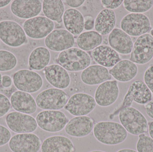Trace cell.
<instances>
[{
  "label": "cell",
  "mask_w": 153,
  "mask_h": 152,
  "mask_svg": "<svg viewBox=\"0 0 153 152\" xmlns=\"http://www.w3.org/2000/svg\"><path fill=\"white\" fill-rule=\"evenodd\" d=\"M94 137L98 142L108 145H116L126 139L128 132L123 126L114 121L98 122L93 127Z\"/></svg>",
  "instance_id": "cell-1"
},
{
  "label": "cell",
  "mask_w": 153,
  "mask_h": 152,
  "mask_svg": "<svg viewBox=\"0 0 153 152\" xmlns=\"http://www.w3.org/2000/svg\"><path fill=\"white\" fill-rule=\"evenodd\" d=\"M59 65L70 72H78L90 66L91 60L85 51L72 47L61 52L56 59Z\"/></svg>",
  "instance_id": "cell-2"
},
{
  "label": "cell",
  "mask_w": 153,
  "mask_h": 152,
  "mask_svg": "<svg viewBox=\"0 0 153 152\" xmlns=\"http://www.w3.org/2000/svg\"><path fill=\"white\" fill-rule=\"evenodd\" d=\"M120 124L128 133L135 136L145 134L148 131V122L144 115L132 107L122 109L119 113Z\"/></svg>",
  "instance_id": "cell-3"
},
{
  "label": "cell",
  "mask_w": 153,
  "mask_h": 152,
  "mask_svg": "<svg viewBox=\"0 0 153 152\" xmlns=\"http://www.w3.org/2000/svg\"><path fill=\"white\" fill-rule=\"evenodd\" d=\"M69 96L62 89L50 88L39 93L36 98L37 106L44 110H60L65 108Z\"/></svg>",
  "instance_id": "cell-4"
},
{
  "label": "cell",
  "mask_w": 153,
  "mask_h": 152,
  "mask_svg": "<svg viewBox=\"0 0 153 152\" xmlns=\"http://www.w3.org/2000/svg\"><path fill=\"white\" fill-rule=\"evenodd\" d=\"M36 120L41 129L53 133L62 131L69 121L65 114L60 110L42 111L37 115Z\"/></svg>",
  "instance_id": "cell-5"
},
{
  "label": "cell",
  "mask_w": 153,
  "mask_h": 152,
  "mask_svg": "<svg viewBox=\"0 0 153 152\" xmlns=\"http://www.w3.org/2000/svg\"><path fill=\"white\" fill-rule=\"evenodd\" d=\"M0 40L6 45L17 48L27 41V35L23 28L16 21L4 20L0 21Z\"/></svg>",
  "instance_id": "cell-6"
},
{
  "label": "cell",
  "mask_w": 153,
  "mask_h": 152,
  "mask_svg": "<svg viewBox=\"0 0 153 152\" xmlns=\"http://www.w3.org/2000/svg\"><path fill=\"white\" fill-rule=\"evenodd\" d=\"M152 93L145 83L142 80H136L130 85L122 104L114 114H118L122 109L131 107L133 102L145 105L152 101Z\"/></svg>",
  "instance_id": "cell-7"
},
{
  "label": "cell",
  "mask_w": 153,
  "mask_h": 152,
  "mask_svg": "<svg viewBox=\"0 0 153 152\" xmlns=\"http://www.w3.org/2000/svg\"><path fill=\"white\" fill-rule=\"evenodd\" d=\"M13 84L19 91L34 93L39 91L43 85V79L40 75L28 69L18 70L13 76Z\"/></svg>",
  "instance_id": "cell-8"
},
{
  "label": "cell",
  "mask_w": 153,
  "mask_h": 152,
  "mask_svg": "<svg viewBox=\"0 0 153 152\" xmlns=\"http://www.w3.org/2000/svg\"><path fill=\"white\" fill-rule=\"evenodd\" d=\"M120 27L128 35L139 37L147 34L151 29L148 17L143 13H130L123 17Z\"/></svg>",
  "instance_id": "cell-9"
},
{
  "label": "cell",
  "mask_w": 153,
  "mask_h": 152,
  "mask_svg": "<svg viewBox=\"0 0 153 152\" xmlns=\"http://www.w3.org/2000/svg\"><path fill=\"white\" fill-rule=\"evenodd\" d=\"M53 21L45 16H38L26 20L23 28L26 35L34 39H43L46 37L54 29Z\"/></svg>",
  "instance_id": "cell-10"
},
{
  "label": "cell",
  "mask_w": 153,
  "mask_h": 152,
  "mask_svg": "<svg viewBox=\"0 0 153 152\" xmlns=\"http://www.w3.org/2000/svg\"><path fill=\"white\" fill-rule=\"evenodd\" d=\"M95 99L85 93L74 94L69 99L65 109L75 117L86 116L90 114L96 106Z\"/></svg>",
  "instance_id": "cell-11"
},
{
  "label": "cell",
  "mask_w": 153,
  "mask_h": 152,
  "mask_svg": "<svg viewBox=\"0 0 153 152\" xmlns=\"http://www.w3.org/2000/svg\"><path fill=\"white\" fill-rule=\"evenodd\" d=\"M153 58V37L146 34L138 37L134 44L129 60L135 64L143 65Z\"/></svg>",
  "instance_id": "cell-12"
},
{
  "label": "cell",
  "mask_w": 153,
  "mask_h": 152,
  "mask_svg": "<svg viewBox=\"0 0 153 152\" xmlns=\"http://www.w3.org/2000/svg\"><path fill=\"white\" fill-rule=\"evenodd\" d=\"M5 122L11 131L18 134L33 133L38 127L34 117L18 112H12L7 114Z\"/></svg>",
  "instance_id": "cell-13"
},
{
  "label": "cell",
  "mask_w": 153,
  "mask_h": 152,
  "mask_svg": "<svg viewBox=\"0 0 153 152\" xmlns=\"http://www.w3.org/2000/svg\"><path fill=\"white\" fill-rule=\"evenodd\" d=\"M75 38L66 29H54L45 39V43L48 49L53 51L62 52L72 48L75 44Z\"/></svg>",
  "instance_id": "cell-14"
},
{
  "label": "cell",
  "mask_w": 153,
  "mask_h": 152,
  "mask_svg": "<svg viewBox=\"0 0 153 152\" xmlns=\"http://www.w3.org/2000/svg\"><path fill=\"white\" fill-rule=\"evenodd\" d=\"M41 145L40 138L32 133L17 134L9 142V148L13 152H38Z\"/></svg>",
  "instance_id": "cell-15"
},
{
  "label": "cell",
  "mask_w": 153,
  "mask_h": 152,
  "mask_svg": "<svg viewBox=\"0 0 153 152\" xmlns=\"http://www.w3.org/2000/svg\"><path fill=\"white\" fill-rule=\"evenodd\" d=\"M119 88L117 80H108L100 84L94 94L96 104L107 107L114 104L118 98Z\"/></svg>",
  "instance_id": "cell-16"
},
{
  "label": "cell",
  "mask_w": 153,
  "mask_h": 152,
  "mask_svg": "<svg viewBox=\"0 0 153 152\" xmlns=\"http://www.w3.org/2000/svg\"><path fill=\"white\" fill-rule=\"evenodd\" d=\"M12 13L22 19H29L39 15L42 10L39 0H14L10 6Z\"/></svg>",
  "instance_id": "cell-17"
},
{
  "label": "cell",
  "mask_w": 153,
  "mask_h": 152,
  "mask_svg": "<svg viewBox=\"0 0 153 152\" xmlns=\"http://www.w3.org/2000/svg\"><path fill=\"white\" fill-rule=\"evenodd\" d=\"M47 81L55 88L66 89L71 84V77L68 71L59 64L48 66L44 69Z\"/></svg>",
  "instance_id": "cell-18"
},
{
  "label": "cell",
  "mask_w": 153,
  "mask_h": 152,
  "mask_svg": "<svg viewBox=\"0 0 153 152\" xmlns=\"http://www.w3.org/2000/svg\"><path fill=\"white\" fill-rule=\"evenodd\" d=\"M94 121L88 116H78L72 118L65 126V131L70 136L83 137L92 131Z\"/></svg>",
  "instance_id": "cell-19"
},
{
  "label": "cell",
  "mask_w": 153,
  "mask_h": 152,
  "mask_svg": "<svg viewBox=\"0 0 153 152\" xmlns=\"http://www.w3.org/2000/svg\"><path fill=\"white\" fill-rule=\"evenodd\" d=\"M108 42L112 49L124 55L131 54L134 46L131 37L121 29L114 28L109 34Z\"/></svg>",
  "instance_id": "cell-20"
},
{
  "label": "cell",
  "mask_w": 153,
  "mask_h": 152,
  "mask_svg": "<svg viewBox=\"0 0 153 152\" xmlns=\"http://www.w3.org/2000/svg\"><path fill=\"white\" fill-rule=\"evenodd\" d=\"M10 101L13 109L24 114H33L37 109L34 97L30 94L22 91H17L13 93Z\"/></svg>",
  "instance_id": "cell-21"
},
{
  "label": "cell",
  "mask_w": 153,
  "mask_h": 152,
  "mask_svg": "<svg viewBox=\"0 0 153 152\" xmlns=\"http://www.w3.org/2000/svg\"><path fill=\"white\" fill-rule=\"evenodd\" d=\"M111 79L112 76L108 70L99 65L89 66L82 70L81 74V80L87 85L100 84L105 81L111 80Z\"/></svg>",
  "instance_id": "cell-22"
},
{
  "label": "cell",
  "mask_w": 153,
  "mask_h": 152,
  "mask_svg": "<svg viewBox=\"0 0 153 152\" xmlns=\"http://www.w3.org/2000/svg\"><path fill=\"white\" fill-rule=\"evenodd\" d=\"M92 57L96 63L106 68H112L121 60L119 54L111 46H99L91 52Z\"/></svg>",
  "instance_id": "cell-23"
},
{
  "label": "cell",
  "mask_w": 153,
  "mask_h": 152,
  "mask_svg": "<svg viewBox=\"0 0 153 152\" xmlns=\"http://www.w3.org/2000/svg\"><path fill=\"white\" fill-rule=\"evenodd\" d=\"M109 72L117 81L125 83L135 78L138 73V68L129 60H121Z\"/></svg>",
  "instance_id": "cell-24"
},
{
  "label": "cell",
  "mask_w": 153,
  "mask_h": 152,
  "mask_svg": "<svg viewBox=\"0 0 153 152\" xmlns=\"http://www.w3.org/2000/svg\"><path fill=\"white\" fill-rule=\"evenodd\" d=\"M42 152H75L74 145L68 137L53 136L44 140L41 145Z\"/></svg>",
  "instance_id": "cell-25"
},
{
  "label": "cell",
  "mask_w": 153,
  "mask_h": 152,
  "mask_svg": "<svg viewBox=\"0 0 153 152\" xmlns=\"http://www.w3.org/2000/svg\"><path fill=\"white\" fill-rule=\"evenodd\" d=\"M63 21L66 30L73 35H78L84 29V18L81 12L70 8L65 11Z\"/></svg>",
  "instance_id": "cell-26"
},
{
  "label": "cell",
  "mask_w": 153,
  "mask_h": 152,
  "mask_svg": "<svg viewBox=\"0 0 153 152\" xmlns=\"http://www.w3.org/2000/svg\"><path fill=\"white\" fill-rule=\"evenodd\" d=\"M117 19L113 10L104 9L97 15L94 21L95 31L100 35H107L114 29Z\"/></svg>",
  "instance_id": "cell-27"
},
{
  "label": "cell",
  "mask_w": 153,
  "mask_h": 152,
  "mask_svg": "<svg viewBox=\"0 0 153 152\" xmlns=\"http://www.w3.org/2000/svg\"><path fill=\"white\" fill-rule=\"evenodd\" d=\"M50 59L49 50L44 46H39L30 53L28 58L29 66L33 70H42L47 67Z\"/></svg>",
  "instance_id": "cell-28"
},
{
  "label": "cell",
  "mask_w": 153,
  "mask_h": 152,
  "mask_svg": "<svg viewBox=\"0 0 153 152\" xmlns=\"http://www.w3.org/2000/svg\"><path fill=\"white\" fill-rule=\"evenodd\" d=\"M42 11L46 18L52 21L62 23L65 11L63 2L61 0H44Z\"/></svg>",
  "instance_id": "cell-29"
},
{
  "label": "cell",
  "mask_w": 153,
  "mask_h": 152,
  "mask_svg": "<svg viewBox=\"0 0 153 152\" xmlns=\"http://www.w3.org/2000/svg\"><path fill=\"white\" fill-rule=\"evenodd\" d=\"M103 41L101 35L94 30L81 33L76 38V43L79 49L85 51H93L100 45Z\"/></svg>",
  "instance_id": "cell-30"
},
{
  "label": "cell",
  "mask_w": 153,
  "mask_h": 152,
  "mask_svg": "<svg viewBox=\"0 0 153 152\" xmlns=\"http://www.w3.org/2000/svg\"><path fill=\"white\" fill-rule=\"evenodd\" d=\"M125 9L131 13H143L150 10L153 6V0H125Z\"/></svg>",
  "instance_id": "cell-31"
},
{
  "label": "cell",
  "mask_w": 153,
  "mask_h": 152,
  "mask_svg": "<svg viewBox=\"0 0 153 152\" xmlns=\"http://www.w3.org/2000/svg\"><path fill=\"white\" fill-rule=\"evenodd\" d=\"M18 63L13 54L6 50H0V71H10L14 69Z\"/></svg>",
  "instance_id": "cell-32"
},
{
  "label": "cell",
  "mask_w": 153,
  "mask_h": 152,
  "mask_svg": "<svg viewBox=\"0 0 153 152\" xmlns=\"http://www.w3.org/2000/svg\"><path fill=\"white\" fill-rule=\"evenodd\" d=\"M136 149L137 152H153V139L145 134L139 135Z\"/></svg>",
  "instance_id": "cell-33"
},
{
  "label": "cell",
  "mask_w": 153,
  "mask_h": 152,
  "mask_svg": "<svg viewBox=\"0 0 153 152\" xmlns=\"http://www.w3.org/2000/svg\"><path fill=\"white\" fill-rule=\"evenodd\" d=\"M10 101L7 96L0 93V118L5 116L10 109Z\"/></svg>",
  "instance_id": "cell-34"
},
{
  "label": "cell",
  "mask_w": 153,
  "mask_h": 152,
  "mask_svg": "<svg viewBox=\"0 0 153 152\" xmlns=\"http://www.w3.org/2000/svg\"><path fill=\"white\" fill-rule=\"evenodd\" d=\"M144 82L153 94V65L150 66L144 74Z\"/></svg>",
  "instance_id": "cell-35"
},
{
  "label": "cell",
  "mask_w": 153,
  "mask_h": 152,
  "mask_svg": "<svg viewBox=\"0 0 153 152\" xmlns=\"http://www.w3.org/2000/svg\"><path fill=\"white\" fill-rule=\"evenodd\" d=\"M11 138V134L10 130L0 125V147L7 144Z\"/></svg>",
  "instance_id": "cell-36"
},
{
  "label": "cell",
  "mask_w": 153,
  "mask_h": 152,
  "mask_svg": "<svg viewBox=\"0 0 153 152\" xmlns=\"http://www.w3.org/2000/svg\"><path fill=\"white\" fill-rule=\"evenodd\" d=\"M101 4L105 9L113 10L119 8L123 4L124 1H110V0H102Z\"/></svg>",
  "instance_id": "cell-37"
},
{
  "label": "cell",
  "mask_w": 153,
  "mask_h": 152,
  "mask_svg": "<svg viewBox=\"0 0 153 152\" xmlns=\"http://www.w3.org/2000/svg\"><path fill=\"white\" fill-rule=\"evenodd\" d=\"M84 29L91 31L94 27V20L91 15H87L84 17Z\"/></svg>",
  "instance_id": "cell-38"
},
{
  "label": "cell",
  "mask_w": 153,
  "mask_h": 152,
  "mask_svg": "<svg viewBox=\"0 0 153 152\" xmlns=\"http://www.w3.org/2000/svg\"><path fill=\"white\" fill-rule=\"evenodd\" d=\"M65 4L72 8H77L83 4L85 2V0H66L64 1Z\"/></svg>",
  "instance_id": "cell-39"
},
{
  "label": "cell",
  "mask_w": 153,
  "mask_h": 152,
  "mask_svg": "<svg viewBox=\"0 0 153 152\" xmlns=\"http://www.w3.org/2000/svg\"><path fill=\"white\" fill-rule=\"evenodd\" d=\"M12 84V80L10 76L4 75L2 76L1 85L4 88L10 87Z\"/></svg>",
  "instance_id": "cell-40"
},
{
  "label": "cell",
  "mask_w": 153,
  "mask_h": 152,
  "mask_svg": "<svg viewBox=\"0 0 153 152\" xmlns=\"http://www.w3.org/2000/svg\"><path fill=\"white\" fill-rule=\"evenodd\" d=\"M146 112L149 117L153 119V100L144 105Z\"/></svg>",
  "instance_id": "cell-41"
},
{
  "label": "cell",
  "mask_w": 153,
  "mask_h": 152,
  "mask_svg": "<svg viewBox=\"0 0 153 152\" xmlns=\"http://www.w3.org/2000/svg\"><path fill=\"white\" fill-rule=\"evenodd\" d=\"M148 132L150 137L153 139V121L148 123Z\"/></svg>",
  "instance_id": "cell-42"
},
{
  "label": "cell",
  "mask_w": 153,
  "mask_h": 152,
  "mask_svg": "<svg viewBox=\"0 0 153 152\" xmlns=\"http://www.w3.org/2000/svg\"><path fill=\"white\" fill-rule=\"evenodd\" d=\"M11 0H0V9L4 8L10 3Z\"/></svg>",
  "instance_id": "cell-43"
},
{
  "label": "cell",
  "mask_w": 153,
  "mask_h": 152,
  "mask_svg": "<svg viewBox=\"0 0 153 152\" xmlns=\"http://www.w3.org/2000/svg\"><path fill=\"white\" fill-rule=\"evenodd\" d=\"M117 152H137V151L133 149H123L119 150Z\"/></svg>",
  "instance_id": "cell-44"
},
{
  "label": "cell",
  "mask_w": 153,
  "mask_h": 152,
  "mask_svg": "<svg viewBox=\"0 0 153 152\" xmlns=\"http://www.w3.org/2000/svg\"><path fill=\"white\" fill-rule=\"evenodd\" d=\"M1 79H2V76L1 75V73H0V86L1 84Z\"/></svg>",
  "instance_id": "cell-45"
},
{
  "label": "cell",
  "mask_w": 153,
  "mask_h": 152,
  "mask_svg": "<svg viewBox=\"0 0 153 152\" xmlns=\"http://www.w3.org/2000/svg\"><path fill=\"white\" fill-rule=\"evenodd\" d=\"M90 152H106L102 151H91Z\"/></svg>",
  "instance_id": "cell-46"
},
{
  "label": "cell",
  "mask_w": 153,
  "mask_h": 152,
  "mask_svg": "<svg viewBox=\"0 0 153 152\" xmlns=\"http://www.w3.org/2000/svg\"><path fill=\"white\" fill-rule=\"evenodd\" d=\"M151 35L153 37V29L151 30Z\"/></svg>",
  "instance_id": "cell-47"
},
{
  "label": "cell",
  "mask_w": 153,
  "mask_h": 152,
  "mask_svg": "<svg viewBox=\"0 0 153 152\" xmlns=\"http://www.w3.org/2000/svg\"><path fill=\"white\" fill-rule=\"evenodd\" d=\"M0 44H1V43H0Z\"/></svg>",
  "instance_id": "cell-48"
},
{
  "label": "cell",
  "mask_w": 153,
  "mask_h": 152,
  "mask_svg": "<svg viewBox=\"0 0 153 152\" xmlns=\"http://www.w3.org/2000/svg\"></svg>",
  "instance_id": "cell-49"
}]
</instances>
